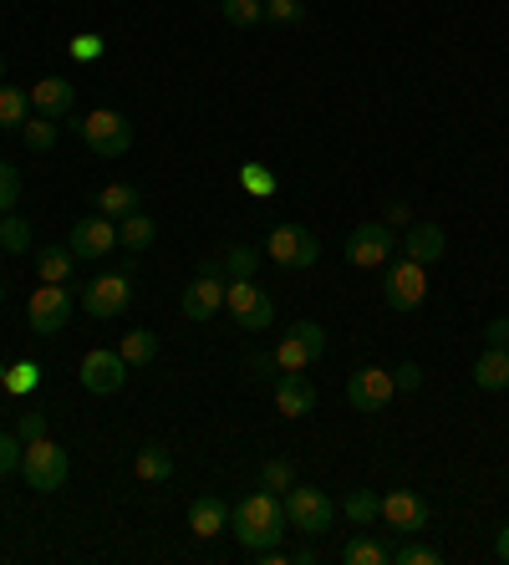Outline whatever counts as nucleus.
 Masks as SVG:
<instances>
[{
  "mask_svg": "<svg viewBox=\"0 0 509 565\" xmlns=\"http://www.w3.org/2000/svg\"><path fill=\"white\" fill-rule=\"evenodd\" d=\"M72 265H77V255H72L67 245H41L36 250V276L46 280V286H67Z\"/></svg>",
  "mask_w": 509,
  "mask_h": 565,
  "instance_id": "nucleus-21",
  "label": "nucleus"
},
{
  "mask_svg": "<svg viewBox=\"0 0 509 565\" xmlns=\"http://www.w3.org/2000/svg\"><path fill=\"white\" fill-rule=\"evenodd\" d=\"M133 301V270H112V276H97L93 286H82V306L97 321H118Z\"/></svg>",
  "mask_w": 509,
  "mask_h": 565,
  "instance_id": "nucleus-8",
  "label": "nucleus"
},
{
  "mask_svg": "<svg viewBox=\"0 0 509 565\" xmlns=\"http://www.w3.org/2000/svg\"><path fill=\"white\" fill-rule=\"evenodd\" d=\"M21 138H26V148H31V153H52V148H56V138H62V132H56V118H41V113H36V118H26V122H21Z\"/></svg>",
  "mask_w": 509,
  "mask_h": 565,
  "instance_id": "nucleus-30",
  "label": "nucleus"
},
{
  "mask_svg": "<svg viewBox=\"0 0 509 565\" xmlns=\"http://www.w3.org/2000/svg\"><path fill=\"white\" fill-rule=\"evenodd\" d=\"M229 530L245 551H270L281 545V535L291 530V514H285V494H270V489H254L250 500H240L229 510Z\"/></svg>",
  "mask_w": 509,
  "mask_h": 565,
  "instance_id": "nucleus-1",
  "label": "nucleus"
},
{
  "mask_svg": "<svg viewBox=\"0 0 509 565\" xmlns=\"http://www.w3.org/2000/svg\"><path fill=\"white\" fill-rule=\"evenodd\" d=\"M72 103H77V87H72L67 77H41L36 87H31V107H36L41 118H67Z\"/></svg>",
  "mask_w": 509,
  "mask_h": 565,
  "instance_id": "nucleus-18",
  "label": "nucleus"
},
{
  "mask_svg": "<svg viewBox=\"0 0 509 565\" xmlns=\"http://www.w3.org/2000/svg\"><path fill=\"white\" fill-rule=\"evenodd\" d=\"M295 337H301V342H306V352H311V362H316V356L326 352V331L316 327V321H295Z\"/></svg>",
  "mask_w": 509,
  "mask_h": 565,
  "instance_id": "nucleus-43",
  "label": "nucleus"
},
{
  "mask_svg": "<svg viewBox=\"0 0 509 565\" xmlns=\"http://www.w3.org/2000/svg\"><path fill=\"white\" fill-rule=\"evenodd\" d=\"M31 118V93L11 87V82H0V128H21Z\"/></svg>",
  "mask_w": 509,
  "mask_h": 565,
  "instance_id": "nucleus-28",
  "label": "nucleus"
},
{
  "mask_svg": "<svg viewBox=\"0 0 509 565\" xmlns=\"http://www.w3.org/2000/svg\"><path fill=\"white\" fill-rule=\"evenodd\" d=\"M21 473H26V484L36 489V494H56L72 473L67 448L52 444V438H31L26 454H21Z\"/></svg>",
  "mask_w": 509,
  "mask_h": 565,
  "instance_id": "nucleus-3",
  "label": "nucleus"
},
{
  "mask_svg": "<svg viewBox=\"0 0 509 565\" xmlns=\"http://www.w3.org/2000/svg\"><path fill=\"white\" fill-rule=\"evenodd\" d=\"M266 255L285 270H311V265L322 260V239L311 235L306 224H275L266 235Z\"/></svg>",
  "mask_w": 509,
  "mask_h": 565,
  "instance_id": "nucleus-4",
  "label": "nucleus"
},
{
  "mask_svg": "<svg viewBox=\"0 0 509 565\" xmlns=\"http://www.w3.org/2000/svg\"><path fill=\"white\" fill-rule=\"evenodd\" d=\"M285 514L301 535H326L336 525V504L326 489H311V484H291L285 489Z\"/></svg>",
  "mask_w": 509,
  "mask_h": 565,
  "instance_id": "nucleus-6",
  "label": "nucleus"
},
{
  "mask_svg": "<svg viewBox=\"0 0 509 565\" xmlns=\"http://www.w3.org/2000/svg\"><path fill=\"white\" fill-rule=\"evenodd\" d=\"M0 82H6V62H0Z\"/></svg>",
  "mask_w": 509,
  "mask_h": 565,
  "instance_id": "nucleus-51",
  "label": "nucleus"
},
{
  "mask_svg": "<svg viewBox=\"0 0 509 565\" xmlns=\"http://www.w3.org/2000/svg\"><path fill=\"white\" fill-rule=\"evenodd\" d=\"M382 296H388L392 311H418V306L429 301V276H423V265L418 260H388V276H382Z\"/></svg>",
  "mask_w": 509,
  "mask_h": 565,
  "instance_id": "nucleus-9",
  "label": "nucleus"
},
{
  "mask_svg": "<svg viewBox=\"0 0 509 565\" xmlns=\"http://www.w3.org/2000/svg\"><path fill=\"white\" fill-rule=\"evenodd\" d=\"M0 301H6V286H0Z\"/></svg>",
  "mask_w": 509,
  "mask_h": 565,
  "instance_id": "nucleus-52",
  "label": "nucleus"
},
{
  "mask_svg": "<svg viewBox=\"0 0 509 565\" xmlns=\"http://www.w3.org/2000/svg\"><path fill=\"white\" fill-rule=\"evenodd\" d=\"M398 250L408 255V260H418V265H433V260H443V250H448V235H443V224L418 220L413 230L398 239Z\"/></svg>",
  "mask_w": 509,
  "mask_h": 565,
  "instance_id": "nucleus-16",
  "label": "nucleus"
},
{
  "mask_svg": "<svg viewBox=\"0 0 509 565\" xmlns=\"http://www.w3.org/2000/svg\"><path fill=\"white\" fill-rule=\"evenodd\" d=\"M118 352H122V362H128V367H148V362L159 356V337H153L148 327H128V337H122Z\"/></svg>",
  "mask_w": 509,
  "mask_h": 565,
  "instance_id": "nucleus-24",
  "label": "nucleus"
},
{
  "mask_svg": "<svg viewBox=\"0 0 509 565\" xmlns=\"http://www.w3.org/2000/svg\"><path fill=\"white\" fill-rule=\"evenodd\" d=\"M153 239H159V224L148 220V214H128V220H122V230H118V245H128V250H148V245H153Z\"/></svg>",
  "mask_w": 509,
  "mask_h": 565,
  "instance_id": "nucleus-27",
  "label": "nucleus"
},
{
  "mask_svg": "<svg viewBox=\"0 0 509 565\" xmlns=\"http://www.w3.org/2000/svg\"><path fill=\"white\" fill-rule=\"evenodd\" d=\"M266 21L301 26V21H306V0H266Z\"/></svg>",
  "mask_w": 509,
  "mask_h": 565,
  "instance_id": "nucleus-37",
  "label": "nucleus"
},
{
  "mask_svg": "<svg viewBox=\"0 0 509 565\" xmlns=\"http://www.w3.org/2000/svg\"><path fill=\"white\" fill-rule=\"evenodd\" d=\"M229 26H260L266 21V0H219Z\"/></svg>",
  "mask_w": 509,
  "mask_h": 565,
  "instance_id": "nucleus-34",
  "label": "nucleus"
},
{
  "mask_svg": "<svg viewBox=\"0 0 509 565\" xmlns=\"http://www.w3.org/2000/svg\"><path fill=\"white\" fill-rule=\"evenodd\" d=\"M102 46H108V41L97 36V31H82V36H72L67 56H72V62H97V56H102Z\"/></svg>",
  "mask_w": 509,
  "mask_h": 565,
  "instance_id": "nucleus-38",
  "label": "nucleus"
},
{
  "mask_svg": "<svg viewBox=\"0 0 509 565\" xmlns=\"http://www.w3.org/2000/svg\"><path fill=\"white\" fill-rule=\"evenodd\" d=\"M275 362H281V372H301V367H311V352H306V342L301 337H285L281 347H275Z\"/></svg>",
  "mask_w": 509,
  "mask_h": 565,
  "instance_id": "nucleus-36",
  "label": "nucleus"
},
{
  "mask_svg": "<svg viewBox=\"0 0 509 565\" xmlns=\"http://www.w3.org/2000/svg\"><path fill=\"white\" fill-rule=\"evenodd\" d=\"M21 454H26V444H21V438H15V434H0V479L21 469Z\"/></svg>",
  "mask_w": 509,
  "mask_h": 565,
  "instance_id": "nucleus-41",
  "label": "nucleus"
},
{
  "mask_svg": "<svg viewBox=\"0 0 509 565\" xmlns=\"http://www.w3.org/2000/svg\"><path fill=\"white\" fill-rule=\"evenodd\" d=\"M240 189L254 199H270L275 189H281V179H275V169L270 163H240Z\"/></svg>",
  "mask_w": 509,
  "mask_h": 565,
  "instance_id": "nucleus-29",
  "label": "nucleus"
},
{
  "mask_svg": "<svg viewBox=\"0 0 509 565\" xmlns=\"http://www.w3.org/2000/svg\"><path fill=\"white\" fill-rule=\"evenodd\" d=\"M77 138L93 148L97 158H122V153H133V122L122 118L118 107H93V113L77 122Z\"/></svg>",
  "mask_w": 509,
  "mask_h": 565,
  "instance_id": "nucleus-2",
  "label": "nucleus"
},
{
  "mask_svg": "<svg viewBox=\"0 0 509 565\" xmlns=\"http://www.w3.org/2000/svg\"><path fill=\"white\" fill-rule=\"evenodd\" d=\"M15 438H21V444H31V438H46V418H41L36 408L21 413V423H15Z\"/></svg>",
  "mask_w": 509,
  "mask_h": 565,
  "instance_id": "nucleus-45",
  "label": "nucleus"
},
{
  "mask_svg": "<svg viewBox=\"0 0 509 565\" xmlns=\"http://www.w3.org/2000/svg\"><path fill=\"white\" fill-rule=\"evenodd\" d=\"M112 245H118V230H112L108 214H87V220L72 224V235H67V250L77 260H102Z\"/></svg>",
  "mask_w": 509,
  "mask_h": 565,
  "instance_id": "nucleus-12",
  "label": "nucleus"
},
{
  "mask_svg": "<svg viewBox=\"0 0 509 565\" xmlns=\"http://www.w3.org/2000/svg\"><path fill=\"white\" fill-rule=\"evenodd\" d=\"M342 514H347L351 525H377V514H382V500H377V489H351L347 500H342Z\"/></svg>",
  "mask_w": 509,
  "mask_h": 565,
  "instance_id": "nucleus-26",
  "label": "nucleus"
},
{
  "mask_svg": "<svg viewBox=\"0 0 509 565\" xmlns=\"http://www.w3.org/2000/svg\"><path fill=\"white\" fill-rule=\"evenodd\" d=\"M245 372H250L254 382H275L281 377V362H275V352H254L250 362H245Z\"/></svg>",
  "mask_w": 509,
  "mask_h": 565,
  "instance_id": "nucleus-42",
  "label": "nucleus"
},
{
  "mask_svg": "<svg viewBox=\"0 0 509 565\" xmlns=\"http://www.w3.org/2000/svg\"><path fill=\"white\" fill-rule=\"evenodd\" d=\"M0 387H6L11 397L36 393V387H41V362H31V356H26V362H15V367L6 372V382H0Z\"/></svg>",
  "mask_w": 509,
  "mask_h": 565,
  "instance_id": "nucleus-33",
  "label": "nucleus"
},
{
  "mask_svg": "<svg viewBox=\"0 0 509 565\" xmlns=\"http://www.w3.org/2000/svg\"><path fill=\"white\" fill-rule=\"evenodd\" d=\"M225 311L235 316V327H245V331H266L270 321H275V301L254 286V276L225 280Z\"/></svg>",
  "mask_w": 509,
  "mask_h": 565,
  "instance_id": "nucleus-5",
  "label": "nucleus"
},
{
  "mask_svg": "<svg viewBox=\"0 0 509 565\" xmlns=\"http://www.w3.org/2000/svg\"><path fill=\"white\" fill-rule=\"evenodd\" d=\"M484 342L499 347V352H509V316H499V321H489V327H484Z\"/></svg>",
  "mask_w": 509,
  "mask_h": 565,
  "instance_id": "nucleus-46",
  "label": "nucleus"
},
{
  "mask_svg": "<svg viewBox=\"0 0 509 565\" xmlns=\"http://www.w3.org/2000/svg\"><path fill=\"white\" fill-rule=\"evenodd\" d=\"M474 382H479L484 393H505V387H509V352L484 347V356L474 362Z\"/></svg>",
  "mask_w": 509,
  "mask_h": 565,
  "instance_id": "nucleus-22",
  "label": "nucleus"
},
{
  "mask_svg": "<svg viewBox=\"0 0 509 565\" xmlns=\"http://www.w3.org/2000/svg\"><path fill=\"white\" fill-rule=\"evenodd\" d=\"M26 321H31L36 337H56V331L72 321V290L41 280V286L31 290V301H26Z\"/></svg>",
  "mask_w": 509,
  "mask_h": 565,
  "instance_id": "nucleus-10",
  "label": "nucleus"
},
{
  "mask_svg": "<svg viewBox=\"0 0 509 565\" xmlns=\"http://www.w3.org/2000/svg\"><path fill=\"white\" fill-rule=\"evenodd\" d=\"M382 520L398 535H418V530L429 525V504L418 500L413 489H392V494H382Z\"/></svg>",
  "mask_w": 509,
  "mask_h": 565,
  "instance_id": "nucleus-14",
  "label": "nucleus"
},
{
  "mask_svg": "<svg viewBox=\"0 0 509 565\" xmlns=\"http://www.w3.org/2000/svg\"><path fill=\"white\" fill-rule=\"evenodd\" d=\"M382 224H408V204H402V199H398V204H388V214H382Z\"/></svg>",
  "mask_w": 509,
  "mask_h": 565,
  "instance_id": "nucleus-48",
  "label": "nucleus"
},
{
  "mask_svg": "<svg viewBox=\"0 0 509 565\" xmlns=\"http://www.w3.org/2000/svg\"><path fill=\"white\" fill-rule=\"evenodd\" d=\"M122 382H128L122 352H87L82 356V387H87V393L112 397V393H122Z\"/></svg>",
  "mask_w": 509,
  "mask_h": 565,
  "instance_id": "nucleus-13",
  "label": "nucleus"
},
{
  "mask_svg": "<svg viewBox=\"0 0 509 565\" xmlns=\"http://www.w3.org/2000/svg\"><path fill=\"white\" fill-rule=\"evenodd\" d=\"M398 397V387H392V372L388 367H357L347 377V403L357 413H382Z\"/></svg>",
  "mask_w": 509,
  "mask_h": 565,
  "instance_id": "nucleus-11",
  "label": "nucleus"
},
{
  "mask_svg": "<svg viewBox=\"0 0 509 565\" xmlns=\"http://www.w3.org/2000/svg\"><path fill=\"white\" fill-rule=\"evenodd\" d=\"M392 561L398 565H443V551H433V545H402V551H392Z\"/></svg>",
  "mask_w": 509,
  "mask_h": 565,
  "instance_id": "nucleus-39",
  "label": "nucleus"
},
{
  "mask_svg": "<svg viewBox=\"0 0 509 565\" xmlns=\"http://www.w3.org/2000/svg\"><path fill=\"white\" fill-rule=\"evenodd\" d=\"M388 561H392V551L372 535H351L342 545V565H388Z\"/></svg>",
  "mask_w": 509,
  "mask_h": 565,
  "instance_id": "nucleus-25",
  "label": "nucleus"
},
{
  "mask_svg": "<svg viewBox=\"0 0 509 565\" xmlns=\"http://www.w3.org/2000/svg\"><path fill=\"white\" fill-rule=\"evenodd\" d=\"M0 382H6V362H0Z\"/></svg>",
  "mask_w": 509,
  "mask_h": 565,
  "instance_id": "nucleus-50",
  "label": "nucleus"
},
{
  "mask_svg": "<svg viewBox=\"0 0 509 565\" xmlns=\"http://www.w3.org/2000/svg\"><path fill=\"white\" fill-rule=\"evenodd\" d=\"M270 387H275V408H281L285 418H311V413H316V387H311L301 372H281Z\"/></svg>",
  "mask_w": 509,
  "mask_h": 565,
  "instance_id": "nucleus-17",
  "label": "nucleus"
},
{
  "mask_svg": "<svg viewBox=\"0 0 509 565\" xmlns=\"http://www.w3.org/2000/svg\"><path fill=\"white\" fill-rule=\"evenodd\" d=\"M133 473L143 479V484H169L174 479V454L163 444H143L138 448V459H133Z\"/></svg>",
  "mask_w": 509,
  "mask_h": 565,
  "instance_id": "nucleus-20",
  "label": "nucleus"
},
{
  "mask_svg": "<svg viewBox=\"0 0 509 565\" xmlns=\"http://www.w3.org/2000/svg\"><path fill=\"white\" fill-rule=\"evenodd\" d=\"M188 530H194L199 540L225 535V530H229V504H225V500H215V494L194 500V504H188Z\"/></svg>",
  "mask_w": 509,
  "mask_h": 565,
  "instance_id": "nucleus-19",
  "label": "nucleus"
},
{
  "mask_svg": "<svg viewBox=\"0 0 509 565\" xmlns=\"http://www.w3.org/2000/svg\"><path fill=\"white\" fill-rule=\"evenodd\" d=\"M495 555L509 565V525H499V535H495Z\"/></svg>",
  "mask_w": 509,
  "mask_h": 565,
  "instance_id": "nucleus-49",
  "label": "nucleus"
},
{
  "mask_svg": "<svg viewBox=\"0 0 509 565\" xmlns=\"http://www.w3.org/2000/svg\"><path fill=\"white\" fill-rule=\"evenodd\" d=\"M199 276L225 280V260H219V255H204V260H199Z\"/></svg>",
  "mask_w": 509,
  "mask_h": 565,
  "instance_id": "nucleus-47",
  "label": "nucleus"
},
{
  "mask_svg": "<svg viewBox=\"0 0 509 565\" xmlns=\"http://www.w3.org/2000/svg\"><path fill=\"white\" fill-rule=\"evenodd\" d=\"M219 260H225V280H240V276H254L260 250H254V245H225V250H219Z\"/></svg>",
  "mask_w": 509,
  "mask_h": 565,
  "instance_id": "nucleus-32",
  "label": "nucleus"
},
{
  "mask_svg": "<svg viewBox=\"0 0 509 565\" xmlns=\"http://www.w3.org/2000/svg\"><path fill=\"white\" fill-rule=\"evenodd\" d=\"M291 484H295V469L285 459H266V463H260V489H270V494H285Z\"/></svg>",
  "mask_w": 509,
  "mask_h": 565,
  "instance_id": "nucleus-35",
  "label": "nucleus"
},
{
  "mask_svg": "<svg viewBox=\"0 0 509 565\" xmlns=\"http://www.w3.org/2000/svg\"><path fill=\"white\" fill-rule=\"evenodd\" d=\"M342 250H347L351 265H362V270H377V265H388L392 255H398V235H392V224L367 220V224H357V230H351Z\"/></svg>",
  "mask_w": 509,
  "mask_h": 565,
  "instance_id": "nucleus-7",
  "label": "nucleus"
},
{
  "mask_svg": "<svg viewBox=\"0 0 509 565\" xmlns=\"http://www.w3.org/2000/svg\"><path fill=\"white\" fill-rule=\"evenodd\" d=\"M392 387H398V393H418V387H423V367H418V362H402V367L392 372Z\"/></svg>",
  "mask_w": 509,
  "mask_h": 565,
  "instance_id": "nucleus-44",
  "label": "nucleus"
},
{
  "mask_svg": "<svg viewBox=\"0 0 509 565\" xmlns=\"http://www.w3.org/2000/svg\"><path fill=\"white\" fill-rule=\"evenodd\" d=\"M97 214H108V220H128V214L138 210V189L133 184H102L93 194Z\"/></svg>",
  "mask_w": 509,
  "mask_h": 565,
  "instance_id": "nucleus-23",
  "label": "nucleus"
},
{
  "mask_svg": "<svg viewBox=\"0 0 509 565\" xmlns=\"http://www.w3.org/2000/svg\"><path fill=\"white\" fill-rule=\"evenodd\" d=\"M0 250H11V255H26L31 250V224L21 220V214H0Z\"/></svg>",
  "mask_w": 509,
  "mask_h": 565,
  "instance_id": "nucleus-31",
  "label": "nucleus"
},
{
  "mask_svg": "<svg viewBox=\"0 0 509 565\" xmlns=\"http://www.w3.org/2000/svg\"><path fill=\"white\" fill-rule=\"evenodd\" d=\"M15 199H21V169H15V163H0V214L11 210Z\"/></svg>",
  "mask_w": 509,
  "mask_h": 565,
  "instance_id": "nucleus-40",
  "label": "nucleus"
},
{
  "mask_svg": "<svg viewBox=\"0 0 509 565\" xmlns=\"http://www.w3.org/2000/svg\"><path fill=\"white\" fill-rule=\"evenodd\" d=\"M178 311H184L188 321H215V316L225 311V280L199 276L194 286H184V296H178Z\"/></svg>",
  "mask_w": 509,
  "mask_h": 565,
  "instance_id": "nucleus-15",
  "label": "nucleus"
}]
</instances>
